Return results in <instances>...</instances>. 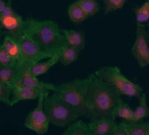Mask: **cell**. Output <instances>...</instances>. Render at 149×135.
<instances>
[{
    "mask_svg": "<svg viewBox=\"0 0 149 135\" xmlns=\"http://www.w3.org/2000/svg\"><path fill=\"white\" fill-rule=\"evenodd\" d=\"M86 107L88 118L93 121L109 118L115 121V111L123 101L121 95L113 87L100 79L94 74L88 77Z\"/></svg>",
    "mask_w": 149,
    "mask_h": 135,
    "instance_id": "obj_1",
    "label": "cell"
},
{
    "mask_svg": "<svg viewBox=\"0 0 149 135\" xmlns=\"http://www.w3.org/2000/svg\"><path fill=\"white\" fill-rule=\"evenodd\" d=\"M24 35L34 42L44 53L55 55L65 46L61 28L52 20L39 21L27 18L24 24Z\"/></svg>",
    "mask_w": 149,
    "mask_h": 135,
    "instance_id": "obj_2",
    "label": "cell"
},
{
    "mask_svg": "<svg viewBox=\"0 0 149 135\" xmlns=\"http://www.w3.org/2000/svg\"><path fill=\"white\" fill-rule=\"evenodd\" d=\"M88 79H74L56 85L54 94L73 108L79 118H88L86 107Z\"/></svg>",
    "mask_w": 149,
    "mask_h": 135,
    "instance_id": "obj_3",
    "label": "cell"
},
{
    "mask_svg": "<svg viewBox=\"0 0 149 135\" xmlns=\"http://www.w3.org/2000/svg\"><path fill=\"white\" fill-rule=\"evenodd\" d=\"M94 74L100 79L113 87L120 95L140 99L144 93L143 89L140 85L135 83L126 78L122 74L120 68L116 66L103 67L95 71Z\"/></svg>",
    "mask_w": 149,
    "mask_h": 135,
    "instance_id": "obj_4",
    "label": "cell"
},
{
    "mask_svg": "<svg viewBox=\"0 0 149 135\" xmlns=\"http://www.w3.org/2000/svg\"><path fill=\"white\" fill-rule=\"evenodd\" d=\"M43 108L49 122L55 126L65 127L79 118L73 108L55 94L44 98Z\"/></svg>",
    "mask_w": 149,
    "mask_h": 135,
    "instance_id": "obj_5",
    "label": "cell"
},
{
    "mask_svg": "<svg viewBox=\"0 0 149 135\" xmlns=\"http://www.w3.org/2000/svg\"><path fill=\"white\" fill-rule=\"evenodd\" d=\"M131 53L141 68L149 65V38L146 25L136 24V38Z\"/></svg>",
    "mask_w": 149,
    "mask_h": 135,
    "instance_id": "obj_6",
    "label": "cell"
},
{
    "mask_svg": "<svg viewBox=\"0 0 149 135\" xmlns=\"http://www.w3.org/2000/svg\"><path fill=\"white\" fill-rule=\"evenodd\" d=\"M21 47V56L18 64H28L33 66L39 63L42 59H49L53 55L44 53L36 44L25 35L19 40Z\"/></svg>",
    "mask_w": 149,
    "mask_h": 135,
    "instance_id": "obj_7",
    "label": "cell"
},
{
    "mask_svg": "<svg viewBox=\"0 0 149 135\" xmlns=\"http://www.w3.org/2000/svg\"><path fill=\"white\" fill-rule=\"evenodd\" d=\"M45 95L40 96L36 107L31 111L25 120V126L39 135H44L48 132L49 120L44 113L43 101Z\"/></svg>",
    "mask_w": 149,
    "mask_h": 135,
    "instance_id": "obj_8",
    "label": "cell"
},
{
    "mask_svg": "<svg viewBox=\"0 0 149 135\" xmlns=\"http://www.w3.org/2000/svg\"><path fill=\"white\" fill-rule=\"evenodd\" d=\"M18 66L19 67V74L15 86H25L48 92H55V85L42 82L32 74L31 72V66L28 64H18Z\"/></svg>",
    "mask_w": 149,
    "mask_h": 135,
    "instance_id": "obj_9",
    "label": "cell"
},
{
    "mask_svg": "<svg viewBox=\"0 0 149 135\" xmlns=\"http://www.w3.org/2000/svg\"><path fill=\"white\" fill-rule=\"evenodd\" d=\"M24 24L25 20L17 13L10 16L0 15V29L2 30L4 36L20 40L24 35Z\"/></svg>",
    "mask_w": 149,
    "mask_h": 135,
    "instance_id": "obj_10",
    "label": "cell"
},
{
    "mask_svg": "<svg viewBox=\"0 0 149 135\" xmlns=\"http://www.w3.org/2000/svg\"><path fill=\"white\" fill-rule=\"evenodd\" d=\"M42 95L49 96V92L25 86H15L12 90L9 106H13L21 100H34L39 98Z\"/></svg>",
    "mask_w": 149,
    "mask_h": 135,
    "instance_id": "obj_11",
    "label": "cell"
},
{
    "mask_svg": "<svg viewBox=\"0 0 149 135\" xmlns=\"http://www.w3.org/2000/svg\"><path fill=\"white\" fill-rule=\"evenodd\" d=\"M115 121L109 118H100L91 121L88 127L94 135H110L116 126Z\"/></svg>",
    "mask_w": 149,
    "mask_h": 135,
    "instance_id": "obj_12",
    "label": "cell"
},
{
    "mask_svg": "<svg viewBox=\"0 0 149 135\" xmlns=\"http://www.w3.org/2000/svg\"><path fill=\"white\" fill-rule=\"evenodd\" d=\"M61 31L65 37L66 45L73 47L80 52L84 50L85 47L84 31L67 29H61Z\"/></svg>",
    "mask_w": 149,
    "mask_h": 135,
    "instance_id": "obj_13",
    "label": "cell"
},
{
    "mask_svg": "<svg viewBox=\"0 0 149 135\" xmlns=\"http://www.w3.org/2000/svg\"><path fill=\"white\" fill-rule=\"evenodd\" d=\"M19 74L18 64L13 66H0V81L10 87L13 88L16 85Z\"/></svg>",
    "mask_w": 149,
    "mask_h": 135,
    "instance_id": "obj_14",
    "label": "cell"
},
{
    "mask_svg": "<svg viewBox=\"0 0 149 135\" xmlns=\"http://www.w3.org/2000/svg\"><path fill=\"white\" fill-rule=\"evenodd\" d=\"M1 45L8 53V55L18 64V62L20 59V56H21V47H20L19 40L16 39L10 36L5 35L3 37Z\"/></svg>",
    "mask_w": 149,
    "mask_h": 135,
    "instance_id": "obj_15",
    "label": "cell"
},
{
    "mask_svg": "<svg viewBox=\"0 0 149 135\" xmlns=\"http://www.w3.org/2000/svg\"><path fill=\"white\" fill-rule=\"evenodd\" d=\"M59 53H55L47 61L44 62H39L35 64L31 68V72L35 76L42 75L47 72L51 68L55 66L57 62H59Z\"/></svg>",
    "mask_w": 149,
    "mask_h": 135,
    "instance_id": "obj_16",
    "label": "cell"
},
{
    "mask_svg": "<svg viewBox=\"0 0 149 135\" xmlns=\"http://www.w3.org/2000/svg\"><path fill=\"white\" fill-rule=\"evenodd\" d=\"M62 135H94L91 132L87 124L82 120H76L68 126Z\"/></svg>",
    "mask_w": 149,
    "mask_h": 135,
    "instance_id": "obj_17",
    "label": "cell"
},
{
    "mask_svg": "<svg viewBox=\"0 0 149 135\" xmlns=\"http://www.w3.org/2000/svg\"><path fill=\"white\" fill-rule=\"evenodd\" d=\"M80 51L74 48L66 45L59 53V62L63 66H68L78 59Z\"/></svg>",
    "mask_w": 149,
    "mask_h": 135,
    "instance_id": "obj_18",
    "label": "cell"
},
{
    "mask_svg": "<svg viewBox=\"0 0 149 135\" xmlns=\"http://www.w3.org/2000/svg\"><path fill=\"white\" fill-rule=\"evenodd\" d=\"M68 14L70 21L76 24L82 23L88 18L78 1H74L70 6L68 10Z\"/></svg>",
    "mask_w": 149,
    "mask_h": 135,
    "instance_id": "obj_19",
    "label": "cell"
},
{
    "mask_svg": "<svg viewBox=\"0 0 149 135\" xmlns=\"http://www.w3.org/2000/svg\"><path fill=\"white\" fill-rule=\"evenodd\" d=\"M139 100H140V104L136 108V109L134 110L133 122H138L140 121H143V119L149 117V109L148 104H147L146 94L143 93Z\"/></svg>",
    "mask_w": 149,
    "mask_h": 135,
    "instance_id": "obj_20",
    "label": "cell"
},
{
    "mask_svg": "<svg viewBox=\"0 0 149 135\" xmlns=\"http://www.w3.org/2000/svg\"><path fill=\"white\" fill-rule=\"evenodd\" d=\"M127 127L128 135H149L148 122H127Z\"/></svg>",
    "mask_w": 149,
    "mask_h": 135,
    "instance_id": "obj_21",
    "label": "cell"
},
{
    "mask_svg": "<svg viewBox=\"0 0 149 135\" xmlns=\"http://www.w3.org/2000/svg\"><path fill=\"white\" fill-rule=\"evenodd\" d=\"M134 11L136 16V24L144 25L149 21V1H146L142 6L135 7Z\"/></svg>",
    "mask_w": 149,
    "mask_h": 135,
    "instance_id": "obj_22",
    "label": "cell"
},
{
    "mask_svg": "<svg viewBox=\"0 0 149 135\" xmlns=\"http://www.w3.org/2000/svg\"><path fill=\"white\" fill-rule=\"evenodd\" d=\"M115 117L123 119L125 122H131L133 121L134 118V110L127 103L122 101L116 108Z\"/></svg>",
    "mask_w": 149,
    "mask_h": 135,
    "instance_id": "obj_23",
    "label": "cell"
},
{
    "mask_svg": "<svg viewBox=\"0 0 149 135\" xmlns=\"http://www.w3.org/2000/svg\"><path fill=\"white\" fill-rule=\"evenodd\" d=\"M78 1L87 17L94 16L100 11V5L96 0H78Z\"/></svg>",
    "mask_w": 149,
    "mask_h": 135,
    "instance_id": "obj_24",
    "label": "cell"
},
{
    "mask_svg": "<svg viewBox=\"0 0 149 135\" xmlns=\"http://www.w3.org/2000/svg\"><path fill=\"white\" fill-rule=\"evenodd\" d=\"M104 13L106 15L112 12L122 9L125 6L127 1L125 0H104Z\"/></svg>",
    "mask_w": 149,
    "mask_h": 135,
    "instance_id": "obj_25",
    "label": "cell"
},
{
    "mask_svg": "<svg viewBox=\"0 0 149 135\" xmlns=\"http://www.w3.org/2000/svg\"><path fill=\"white\" fill-rule=\"evenodd\" d=\"M13 88L0 81V102L10 105Z\"/></svg>",
    "mask_w": 149,
    "mask_h": 135,
    "instance_id": "obj_26",
    "label": "cell"
},
{
    "mask_svg": "<svg viewBox=\"0 0 149 135\" xmlns=\"http://www.w3.org/2000/svg\"><path fill=\"white\" fill-rule=\"evenodd\" d=\"M15 64H17V62L8 55L2 45L0 44V66H9Z\"/></svg>",
    "mask_w": 149,
    "mask_h": 135,
    "instance_id": "obj_27",
    "label": "cell"
},
{
    "mask_svg": "<svg viewBox=\"0 0 149 135\" xmlns=\"http://www.w3.org/2000/svg\"><path fill=\"white\" fill-rule=\"evenodd\" d=\"M110 135H128L127 122L124 121L120 124H116Z\"/></svg>",
    "mask_w": 149,
    "mask_h": 135,
    "instance_id": "obj_28",
    "label": "cell"
},
{
    "mask_svg": "<svg viewBox=\"0 0 149 135\" xmlns=\"http://www.w3.org/2000/svg\"><path fill=\"white\" fill-rule=\"evenodd\" d=\"M15 13H17L14 10L13 8V1H7L6 6V8L3 10V11L1 13L0 15L2 16H10L13 15H15Z\"/></svg>",
    "mask_w": 149,
    "mask_h": 135,
    "instance_id": "obj_29",
    "label": "cell"
},
{
    "mask_svg": "<svg viewBox=\"0 0 149 135\" xmlns=\"http://www.w3.org/2000/svg\"><path fill=\"white\" fill-rule=\"evenodd\" d=\"M7 1H4V0H0V14H1L3 11V10L6 8V6Z\"/></svg>",
    "mask_w": 149,
    "mask_h": 135,
    "instance_id": "obj_30",
    "label": "cell"
},
{
    "mask_svg": "<svg viewBox=\"0 0 149 135\" xmlns=\"http://www.w3.org/2000/svg\"><path fill=\"white\" fill-rule=\"evenodd\" d=\"M3 36H4V34H3V31L0 29V44H1V40L3 39Z\"/></svg>",
    "mask_w": 149,
    "mask_h": 135,
    "instance_id": "obj_31",
    "label": "cell"
}]
</instances>
